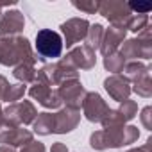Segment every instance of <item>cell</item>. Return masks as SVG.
Here are the masks:
<instances>
[{
    "label": "cell",
    "instance_id": "15",
    "mask_svg": "<svg viewBox=\"0 0 152 152\" xmlns=\"http://www.w3.org/2000/svg\"><path fill=\"white\" fill-rule=\"evenodd\" d=\"M104 88L109 93V97L113 100H116V102H124L131 95V83L124 77L122 73L109 75V77L104 81Z\"/></svg>",
    "mask_w": 152,
    "mask_h": 152
},
{
    "label": "cell",
    "instance_id": "25",
    "mask_svg": "<svg viewBox=\"0 0 152 152\" xmlns=\"http://www.w3.org/2000/svg\"><path fill=\"white\" fill-rule=\"evenodd\" d=\"M102 127L104 129H115V127H122L125 125V120L122 118V115L118 113V109H107V113L102 118Z\"/></svg>",
    "mask_w": 152,
    "mask_h": 152
},
{
    "label": "cell",
    "instance_id": "14",
    "mask_svg": "<svg viewBox=\"0 0 152 152\" xmlns=\"http://www.w3.org/2000/svg\"><path fill=\"white\" fill-rule=\"evenodd\" d=\"M34 140L32 132L22 127H7L4 125L0 129V143H4L6 147H25Z\"/></svg>",
    "mask_w": 152,
    "mask_h": 152
},
{
    "label": "cell",
    "instance_id": "23",
    "mask_svg": "<svg viewBox=\"0 0 152 152\" xmlns=\"http://www.w3.org/2000/svg\"><path fill=\"white\" fill-rule=\"evenodd\" d=\"M124 66H125V59L122 57L120 52H115V54L104 57V68H106L107 72H111L113 75L120 73V72L124 70Z\"/></svg>",
    "mask_w": 152,
    "mask_h": 152
},
{
    "label": "cell",
    "instance_id": "30",
    "mask_svg": "<svg viewBox=\"0 0 152 152\" xmlns=\"http://www.w3.org/2000/svg\"><path fill=\"white\" fill-rule=\"evenodd\" d=\"M129 6V9L131 11H138V15H147L150 9H152V4H141V2H131V4H127Z\"/></svg>",
    "mask_w": 152,
    "mask_h": 152
},
{
    "label": "cell",
    "instance_id": "21",
    "mask_svg": "<svg viewBox=\"0 0 152 152\" xmlns=\"http://www.w3.org/2000/svg\"><path fill=\"white\" fill-rule=\"evenodd\" d=\"M15 79H18L20 84H31L36 81V68L34 64H20V66H15Z\"/></svg>",
    "mask_w": 152,
    "mask_h": 152
},
{
    "label": "cell",
    "instance_id": "17",
    "mask_svg": "<svg viewBox=\"0 0 152 152\" xmlns=\"http://www.w3.org/2000/svg\"><path fill=\"white\" fill-rule=\"evenodd\" d=\"M125 34L127 31L125 29H120V27H109V29H104V36H102V43H100V52L102 56H111L118 50V47L125 41Z\"/></svg>",
    "mask_w": 152,
    "mask_h": 152
},
{
    "label": "cell",
    "instance_id": "34",
    "mask_svg": "<svg viewBox=\"0 0 152 152\" xmlns=\"http://www.w3.org/2000/svg\"><path fill=\"white\" fill-rule=\"evenodd\" d=\"M9 86V83H7V79L4 77V75H0V100H2V97H4V91H6V88Z\"/></svg>",
    "mask_w": 152,
    "mask_h": 152
},
{
    "label": "cell",
    "instance_id": "20",
    "mask_svg": "<svg viewBox=\"0 0 152 152\" xmlns=\"http://www.w3.org/2000/svg\"><path fill=\"white\" fill-rule=\"evenodd\" d=\"M122 72H125L124 73V77L131 83H134V81H138L141 75H145L147 72H150V66H147V64H143V63H140V61H131V63H125V66H124V70Z\"/></svg>",
    "mask_w": 152,
    "mask_h": 152
},
{
    "label": "cell",
    "instance_id": "37",
    "mask_svg": "<svg viewBox=\"0 0 152 152\" xmlns=\"http://www.w3.org/2000/svg\"><path fill=\"white\" fill-rule=\"evenodd\" d=\"M2 7H4V6H2V4H0V16H2Z\"/></svg>",
    "mask_w": 152,
    "mask_h": 152
},
{
    "label": "cell",
    "instance_id": "16",
    "mask_svg": "<svg viewBox=\"0 0 152 152\" xmlns=\"http://www.w3.org/2000/svg\"><path fill=\"white\" fill-rule=\"evenodd\" d=\"M68 63H72L75 68H81V70H91L95 64H97V57H95V52L91 48H88L86 45H81V47H75L72 48L66 57H64Z\"/></svg>",
    "mask_w": 152,
    "mask_h": 152
},
{
    "label": "cell",
    "instance_id": "24",
    "mask_svg": "<svg viewBox=\"0 0 152 152\" xmlns=\"http://www.w3.org/2000/svg\"><path fill=\"white\" fill-rule=\"evenodd\" d=\"M25 91H27V86H25V84H20V83L9 84V86L6 88V91H4L2 100H6V102H9V104H15V102H18L20 99H23Z\"/></svg>",
    "mask_w": 152,
    "mask_h": 152
},
{
    "label": "cell",
    "instance_id": "27",
    "mask_svg": "<svg viewBox=\"0 0 152 152\" xmlns=\"http://www.w3.org/2000/svg\"><path fill=\"white\" fill-rule=\"evenodd\" d=\"M147 25H148V15H132L129 23H127V31L141 32Z\"/></svg>",
    "mask_w": 152,
    "mask_h": 152
},
{
    "label": "cell",
    "instance_id": "5",
    "mask_svg": "<svg viewBox=\"0 0 152 152\" xmlns=\"http://www.w3.org/2000/svg\"><path fill=\"white\" fill-rule=\"evenodd\" d=\"M63 38L52 29H41L36 34V57L39 61L57 59L63 54Z\"/></svg>",
    "mask_w": 152,
    "mask_h": 152
},
{
    "label": "cell",
    "instance_id": "13",
    "mask_svg": "<svg viewBox=\"0 0 152 152\" xmlns=\"http://www.w3.org/2000/svg\"><path fill=\"white\" fill-rule=\"evenodd\" d=\"M81 122V109L63 107L54 113V134H66L73 131Z\"/></svg>",
    "mask_w": 152,
    "mask_h": 152
},
{
    "label": "cell",
    "instance_id": "35",
    "mask_svg": "<svg viewBox=\"0 0 152 152\" xmlns=\"http://www.w3.org/2000/svg\"><path fill=\"white\" fill-rule=\"evenodd\" d=\"M0 152H16L13 147H6V145H2V147H0Z\"/></svg>",
    "mask_w": 152,
    "mask_h": 152
},
{
    "label": "cell",
    "instance_id": "6",
    "mask_svg": "<svg viewBox=\"0 0 152 152\" xmlns=\"http://www.w3.org/2000/svg\"><path fill=\"white\" fill-rule=\"evenodd\" d=\"M4 111V125L7 127H20V125H29L36 120L38 109L31 100H22L9 104Z\"/></svg>",
    "mask_w": 152,
    "mask_h": 152
},
{
    "label": "cell",
    "instance_id": "18",
    "mask_svg": "<svg viewBox=\"0 0 152 152\" xmlns=\"http://www.w3.org/2000/svg\"><path fill=\"white\" fill-rule=\"evenodd\" d=\"M32 129L39 136H48L54 132V113H38L32 122Z\"/></svg>",
    "mask_w": 152,
    "mask_h": 152
},
{
    "label": "cell",
    "instance_id": "3",
    "mask_svg": "<svg viewBox=\"0 0 152 152\" xmlns=\"http://www.w3.org/2000/svg\"><path fill=\"white\" fill-rule=\"evenodd\" d=\"M79 79V72L72 63H68L64 57L57 63L52 64H45L41 70L36 72V81L43 83L47 86H61L66 81H75Z\"/></svg>",
    "mask_w": 152,
    "mask_h": 152
},
{
    "label": "cell",
    "instance_id": "19",
    "mask_svg": "<svg viewBox=\"0 0 152 152\" xmlns=\"http://www.w3.org/2000/svg\"><path fill=\"white\" fill-rule=\"evenodd\" d=\"M102 36H104V27H102L100 23H93V25H90V29H88V32H86L84 45L95 52V50H99V48H100Z\"/></svg>",
    "mask_w": 152,
    "mask_h": 152
},
{
    "label": "cell",
    "instance_id": "32",
    "mask_svg": "<svg viewBox=\"0 0 152 152\" xmlns=\"http://www.w3.org/2000/svg\"><path fill=\"white\" fill-rule=\"evenodd\" d=\"M127 152H152V138H148L143 147H136V148H131Z\"/></svg>",
    "mask_w": 152,
    "mask_h": 152
},
{
    "label": "cell",
    "instance_id": "36",
    "mask_svg": "<svg viewBox=\"0 0 152 152\" xmlns=\"http://www.w3.org/2000/svg\"><path fill=\"white\" fill-rule=\"evenodd\" d=\"M2 127H4V111L0 109V129H2Z\"/></svg>",
    "mask_w": 152,
    "mask_h": 152
},
{
    "label": "cell",
    "instance_id": "9",
    "mask_svg": "<svg viewBox=\"0 0 152 152\" xmlns=\"http://www.w3.org/2000/svg\"><path fill=\"white\" fill-rule=\"evenodd\" d=\"M90 25L91 23L88 20H84V18H70L64 23H61V32L64 36L63 45H66V48H72L75 43L84 41Z\"/></svg>",
    "mask_w": 152,
    "mask_h": 152
},
{
    "label": "cell",
    "instance_id": "33",
    "mask_svg": "<svg viewBox=\"0 0 152 152\" xmlns=\"http://www.w3.org/2000/svg\"><path fill=\"white\" fill-rule=\"evenodd\" d=\"M50 152H70V150H68V147L64 143H54L52 148H50Z\"/></svg>",
    "mask_w": 152,
    "mask_h": 152
},
{
    "label": "cell",
    "instance_id": "4",
    "mask_svg": "<svg viewBox=\"0 0 152 152\" xmlns=\"http://www.w3.org/2000/svg\"><path fill=\"white\" fill-rule=\"evenodd\" d=\"M125 63L138 61V59H150L152 57V36H150V25H147L141 32H138V38L127 39L122 43L120 50Z\"/></svg>",
    "mask_w": 152,
    "mask_h": 152
},
{
    "label": "cell",
    "instance_id": "29",
    "mask_svg": "<svg viewBox=\"0 0 152 152\" xmlns=\"http://www.w3.org/2000/svg\"><path fill=\"white\" fill-rule=\"evenodd\" d=\"M140 120H141V124H143V127L145 129H152V107L150 106H147V107H143V111H141V115H140Z\"/></svg>",
    "mask_w": 152,
    "mask_h": 152
},
{
    "label": "cell",
    "instance_id": "22",
    "mask_svg": "<svg viewBox=\"0 0 152 152\" xmlns=\"http://www.w3.org/2000/svg\"><path fill=\"white\" fill-rule=\"evenodd\" d=\"M131 91L138 93V95L143 97V99H150V97H152V79H150V72H147L145 75H141L138 81H134V86L131 88Z\"/></svg>",
    "mask_w": 152,
    "mask_h": 152
},
{
    "label": "cell",
    "instance_id": "12",
    "mask_svg": "<svg viewBox=\"0 0 152 152\" xmlns=\"http://www.w3.org/2000/svg\"><path fill=\"white\" fill-rule=\"evenodd\" d=\"M23 29H25V18L20 11L13 9L7 13H2V16H0V39L20 36Z\"/></svg>",
    "mask_w": 152,
    "mask_h": 152
},
{
    "label": "cell",
    "instance_id": "8",
    "mask_svg": "<svg viewBox=\"0 0 152 152\" xmlns=\"http://www.w3.org/2000/svg\"><path fill=\"white\" fill-rule=\"evenodd\" d=\"M57 95L61 99L63 104H66V107H72V109H81L83 102H84V97H86V88L81 84L79 79L75 81H66L63 83L61 86H57Z\"/></svg>",
    "mask_w": 152,
    "mask_h": 152
},
{
    "label": "cell",
    "instance_id": "26",
    "mask_svg": "<svg viewBox=\"0 0 152 152\" xmlns=\"http://www.w3.org/2000/svg\"><path fill=\"white\" fill-rule=\"evenodd\" d=\"M118 113L122 115V118L125 120V122H131L136 115H138V104L134 102V100H131V99H127V100H124V102H120V107H118Z\"/></svg>",
    "mask_w": 152,
    "mask_h": 152
},
{
    "label": "cell",
    "instance_id": "31",
    "mask_svg": "<svg viewBox=\"0 0 152 152\" xmlns=\"http://www.w3.org/2000/svg\"><path fill=\"white\" fill-rule=\"evenodd\" d=\"M20 152H47L45 150V145L41 143V141H31V143H27L25 147H22V150Z\"/></svg>",
    "mask_w": 152,
    "mask_h": 152
},
{
    "label": "cell",
    "instance_id": "1",
    "mask_svg": "<svg viewBox=\"0 0 152 152\" xmlns=\"http://www.w3.org/2000/svg\"><path fill=\"white\" fill-rule=\"evenodd\" d=\"M36 54L27 38H2L0 39V64L2 66H20V64H34Z\"/></svg>",
    "mask_w": 152,
    "mask_h": 152
},
{
    "label": "cell",
    "instance_id": "10",
    "mask_svg": "<svg viewBox=\"0 0 152 152\" xmlns=\"http://www.w3.org/2000/svg\"><path fill=\"white\" fill-rule=\"evenodd\" d=\"M29 97L34 99V100H38V104H41L47 109H59L63 106L57 91L54 88L43 84V83H38V81H34L32 86L29 88Z\"/></svg>",
    "mask_w": 152,
    "mask_h": 152
},
{
    "label": "cell",
    "instance_id": "11",
    "mask_svg": "<svg viewBox=\"0 0 152 152\" xmlns=\"http://www.w3.org/2000/svg\"><path fill=\"white\" fill-rule=\"evenodd\" d=\"M83 115L86 116V120L93 122V124H100L104 115L107 113L109 106L106 104V100L95 93V91H88L86 97H84V102H83Z\"/></svg>",
    "mask_w": 152,
    "mask_h": 152
},
{
    "label": "cell",
    "instance_id": "2",
    "mask_svg": "<svg viewBox=\"0 0 152 152\" xmlns=\"http://www.w3.org/2000/svg\"><path fill=\"white\" fill-rule=\"evenodd\" d=\"M140 131L134 125H122L115 129H100L95 131L90 136V145L95 150H106V148H120L124 145H132L138 141Z\"/></svg>",
    "mask_w": 152,
    "mask_h": 152
},
{
    "label": "cell",
    "instance_id": "28",
    "mask_svg": "<svg viewBox=\"0 0 152 152\" xmlns=\"http://www.w3.org/2000/svg\"><path fill=\"white\" fill-rule=\"evenodd\" d=\"M75 9L79 11H84L88 15H93V13H99V7H100V2H95V0H83V2H72Z\"/></svg>",
    "mask_w": 152,
    "mask_h": 152
},
{
    "label": "cell",
    "instance_id": "7",
    "mask_svg": "<svg viewBox=\"0 0 152 152\" xmlns=\"http://www.w3.org/2000/svg\"><path fill=\"white\" fill-rule=\"evenodd\" d=\"M99 13L109 20L113 27H120L127 31V23L132 16V11L129 9L127 2H120V0H109V2H100Z\"/></svg>",
    "mask_w": 152,
    "mask_h": 152
}]
</instances>
